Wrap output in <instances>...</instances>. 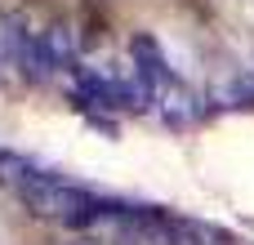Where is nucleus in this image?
<instances>
[{
  "mask_svg": "<svg viewBox=\"0 0 254 245\" xmlns=\"http://www.w3.org/2000/svg\"><path fill=\"white\" fill-rule=\"evenodd\" d=\"M18 196L22 205L36 214V219H58V223H98L107 219L112 205H103L98 196H89L85 187H71V183H58V179H45V174H27L18 183Z\"/></svg>",
  "mask_w": 254,
  "mask_h": 245,
  "instance_id": "f257e3e1",
  "label": "nucleus"
},
{
  "mask_svg": "<svg viewBox=\"0 0 254 245\" xmlns=\"http://www.w3.org/2000/svg\"><path fill=\"white\" fill-rule=\"evenodd\" d=\"M129 54H134V80L147 94H165V85H174V76H170V67H165V58H161L152 36H138Z\"/></svg>",
  "mask_w": 254,
  "mask_h": 245,
  "instance_id": "f03ea898",
  "label": "nucleus"
},
{
  "mask_svg": "<svg viewBox=\"0 0 254 245\" xmlns=\"http://www.w3.org/2000/svg\"><path fill=\"white\" fill-rule=\"evenodd\" d=\"M40 45H45L54 71H58V67H71V58H76V40H71V27H67V22H54L49 31H40Z\"/></svg>",
  "mask_w": 254,
  "mask_h": 245,
  "instance_id": "7ed1b4c3",
  "label": "nucleus"
},
{
  "mask_svg": "<svg viewBox=\"0 0 254 245\" xmlns=\"http://www.w3.org/2000/svg\"><path fill=\"white\" fill-rule=\"evenodd\" d=\"M22 27L13 22V18H4L0 13V71H9V67H18V54H22Z\"/></svg>",
  "mask_w": 254,
  "mask_h": 245,
  "instance_id": "20e7f679",
  "label": "nucleus"
},
{
  "mask_svg": "<svg viewBox=\"0 0 254 245\" xmlns=\"http://www.w3.org/2000/svg\"><path fill=\"white\" fill-rule=\"evenodd\" d=\"M67 245H103V241H98V237H71Z\"/></svg>",
  "mask_w": 254,
  "mask_h": 245,
  "instance_id": "39448f33",
  "label": "nucleus"
}]
</instances>
